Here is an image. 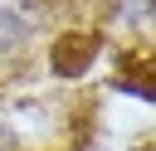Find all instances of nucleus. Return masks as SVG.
Returning a JSON list of instances; mask_svg holds the SVG:
<instances>
[{
    "label": "nucleus",
    "mask_w": 156,
    "mask_h": 151,
    "mask_svg": "<svg viewBox=\"0 0 156 151\" xmlns=\"http://www.w3.org/2000/svg\"><path fill=\"white\" fill-rule=\"evenodd\" d=\"M93 49H98V34H63L58 44H54V73H83V63L93 58Z\"/></svg>",
    "instance_id": "f257e3e1"
}]
</instances>
